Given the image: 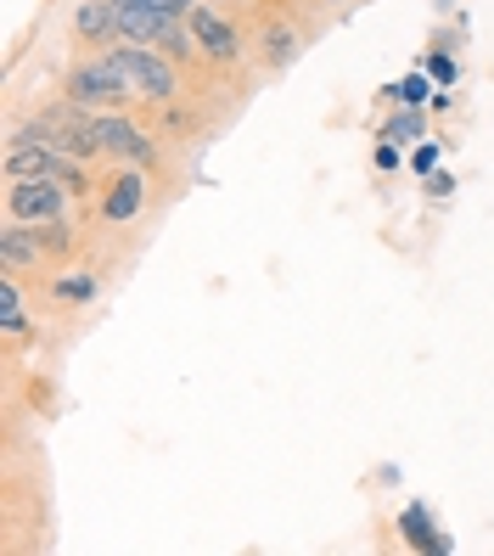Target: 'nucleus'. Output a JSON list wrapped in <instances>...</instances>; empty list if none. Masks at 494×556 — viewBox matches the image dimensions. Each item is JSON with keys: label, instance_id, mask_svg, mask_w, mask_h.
<instances>
[{"label": "nucleus", "instance_id": "obj_5", "mask_svg": "<svg viewBox=\"0 0 494 556\" xmlns=\"http://www.w3.org/2000/svg\"><path fill=\"white\" fill-rule=\"evenodd\" d=\"M68 198L74 191L62 180H7V219H17V225L68 219Z\"/></svg>", "mask_w": 494, "mask_h": 556}, {"label": "nucleus", "instance_id": "obj_18", "mask_svg": "<svg viewBox=\"0 0 494 556\" xmlns=\"http://www.w3.org/2000/svg\"><path fill=\"white\" fill-rule=\"evenodd\" d=\"M421 68L433 74V85H455V56H449V51H427Z\"/></svg>", "mask_w": 494, "mask_h": 556}, {"label": "nucleus", "instance_id": "obj_23", "mask_svg": "<svg viewBox=\"0 0 494 556\" xmlns=\"http://www.w3.org/2000/svg\"><path fill=\"white\" fill-rule=\"evenodd\" d=\"M147 7L169 12V17H191V7H197V0H147Z\"/></svg>", "mask_w": 494, "mask_h": 556}, {"label": "nucleus", "instance_id": "obj_17", "mask_svg": "<svg viewBox=\"0 0 494 556\" xmlns=\"http://www.w3.org/2000/svg\"><path fill=\"white\" fill-rule=\"evenodd\" d=\"M427 85H433V74H427V68H416L410 79H400V85H393L388 96H400L405 108H416V102H427Z\"/></svg>", "mask_w": 494, "mask_h": 556}, {"label": "nucleus", "instance_id": "obj_12", "mask_svg": "<svg viewBox=\"0 0 494 556\" xmlns=\"http://www.w3.org/2000/svg\"><path fill=\"white\" fill-rule=\"evenodd\" d=\"M400 534H405L416 551H444V556L455 551V540L433 529V517H427V506H405V511H400Z\"/></svg>", "mask_w": 494, "mask_h": 556}, {"label": "nucleus", "instance_id": "obj_14", "mask_svg": "<svg viewBox=\"0 0 494 556\" xmlns=\"http://www.w3.org/2000/svg\"><path fill=\"white\" fill-rule=\"evenodd\" d=\"M51 292H56L62 304H96V292H102V281L85 276V270H68V276H56V281H51Z\"/></svg>", "mask_w": 494, "mask_h": 556}, {"label": "nucleus", "instance_id": "obj_10", "mask_svg": "<svg viewBox=\"0 0 494 556\" xmlns=\"http://www.w3.org/2000/svg\"><path fill=\"white\" fill-rule=\"evenodd\" d=\"M0 265H7L12 276H17V270H35V265H46L40 225H17V219L0 225Z\"/></svg>", "mask_w": 494, "mask_h": 556}, {"label": "nucleus", "instance_id": "obj_20", "mask_svg": "<svg viewBox=\"0 0 494 556\" xmlns=\"http://www.w3.org/2000/svg\"><path fill=\"white\" fill-rule=\"evenodd\" d=\"M410 169H416V175H433V169H439V147H433V141H416Z\"/></svg>", "mask_w": 494, "mask_h": 556}, {"label": "nucleus", "instance_id": "obj_1", "mask_svg": "<svg viewBox=\"0 0 494 556\" xmlns=\"http://www.w3.org/2000/svg\"><path fill=\"white\" fill-rule=\"evenodd\" d=\"M96 118H102V113H90V108H79V102H68V96H62L56 108H40L28 124H17L7 141H46V147H56V152L90 163V157L107 152V147H102V124H96Z\"/></svg>", "mask_w": 494, "mask_h": 556}, {"label": "nucleus", "instance_id": "obj_7", "mask_svg": "<svg viewBox=\"0 0 494 556\" xmlns=\"http://www.w3.org/2000/svg\"><path fill=\"white\" fill-rule=\"evenodd\" d=\"M191 35H197V51H203L208 62H225V68H230V62H237L242 56V35H237V23H230V17H219L214 7H203V0H197V7H191Z\"/></svg>", "mask_w": 494, "mask_h": 556}, {"label": "nucleus", "instance_id": "obj_24", "mask_svg": "<svg viewBox=\"0 0 494 556\" xmlns=\"http://www.w3.org/2000/svg\"><path fill=\"white\" fill-rule=\"evenodd\" d=\"M320 7H343V0H320Z\"/></svg>", "mask_w": 494, "mask_h": 556}, {"label": "nucleus", "instance_id": "obj_21", "mask_svg": "<svg viewBox=\"0 0 494 556\" xmlns=\"http://www.w3.org/2000/svg\"><path fill=\"white\" fill-rule=\"evenodd\" d=\"M377 169H382V175L400 169V141H377Z\"/></svg>", "mask_w": 494, "mask_h": 556}, {"label": "nucleus", "instance_id": "obj_16", "mask_svg": "<svg viewBox=\"0 0 494 556\" xmlns=\"http://www.w3.org/2000/svg\"><path fill=\"white\" fill-rule=\"evenodd\" d=\"M40 242H46V258H51V253H68V248H74V219L40 225Z\"/></svg>", "mask_w": 494, "mask_h": 556}, {"label": "nucleus", "instance_id": "obj_15", "mask_svg": "<svg viewBox=\"0 0 494 556\" xmlns=\"http://www.w3.org/2000/svg\"><path fill=\"white\" fill-rule=\"evenodd\" d=\"M421 136H427V124H421L416 108H400V113L377 129V141H421Z\"/></svg>", "mask_w": 494, "mask_h": 556}, {"label": "nucleus", "instance_id": "obj_6", "mask_svg": "<svg viewBox=\"0 0 494 556\" xmlns=\"http://www.w3.org/2000/svg\"><path fill=\"white\" fill-rule=\"evenodd\" d=\"M96 124H102V147H107V157H118V163H141V169H157V141L147 136L136 118L102 113Z\"/></svg>", "mask_w": 494, "mask_h": 556}, {"label": "nucleus", "instance_id": "obj_9", "mask_svg": "<svg viewBox=\"0 0 494 556\" xmlns=\"http://www.w3.org/2000/svg\"><path fill=\"white\" fill-rule=\"evenodd\" d=\"M304 28L299 23H287V17H276V23H265V35H258V62H265L270 74H287L292 62L304 56Z\"/></svg>", "mask_w": 494, "mask_h": 556}, {"label": "nucleus", "instance_id": "obj_19", "mask_svg": "<svg viewBox=\"0 0 494 556\" xmlns=\"http://www.w3.org/2000/svg\"><path fill=\"white\" fill-rule=\"evenodd\" d=\"M163 129H169V136H191L197 118H191L186 108H175V102H169V108H163Z\"/></svg>", "mask_w": 494, "mask_h": 556}, {"label": "nucleus", "instance_id": "obj_4", "mask_svg": "<svg viewBox=\"0 0 494 556\" xmlns=\"http://www.w3.org/2000/svg\"><path fill=\"white\" fill-rule=\"evenodd\" d=\"M7 180H62L74 198L90 191L85 163L68 157V152H56V147H46V141H7Z\"/></svg>", "mask_w": 494, "mask_h": 556}, {"label": "nucleus", "instance_id": "obj_11", "mask_svg": "<svg viewBox=\"0 0 494 556\" xmlns=\"http://www.w3.org/2000/svg\"><path fill=\"white\" fill-rule=\"evenodd\" d=\"M74 28H79L85 46H113L118 40V7L113 0H85L74 12Z\"/></svg>", "mask_w": 494, "mask_h": 556}, {"label": "nucleus", "instance_id": "obj_2", "mask_svg": "<svg viewBox=\"0 0 494 556\" xmlns=\"http://www.w3.org/2000/svg\"><path fill=\"white\" fill-rule=\"evenodd\" d=\"M118 68H124V79H129V90L141 96V102H157V108H169L175 96H180V62L175 56H163V51H152V46H129V40H118V46H102Z\"/></svg>", "mask_w": 494, "mask_h": 556}, {"label": "nucleus", "instance_id": "obj_22", "mask_svg": "<svg viewBox=\"0 0 494 556\" xmlns=\"http://www.w3.org/2000/svg\"><path fill=\"white\" fill-rule=\"evenodd\" d=\"M449 191H455V175H444V169L427 175V198H449Z\"/></svg>", "mask_w": 494, "mask_h": 556}, {"label": "nucleus", "instance_id": "obj_13", "mask_svg": "<svg viewBox=\"0 0 494 556\" xmlns=\"http://www.w3.org/2000/svg\"><path fill=\"white\" fill-rule=\"evenodd\" d=\"M0 332H7V338H23V332H28L23 287H17V276H12V270H7V281H0Z\"/></svg>", "mask_w": 494, "mask_h": 556}, {"label": "nucleus", "instance_id": "obj_3", "mask_svg": "<svg viewBox=\"0 0 494 556\" xmlns=\"http://www.w3.org/2000/svg\"><path fill=\"white\" fill-rule=\"evenodd\" d=\"M62 96L68 102H79V108H90V113H124V102L136 90H129V79H124V68L102 51L96 62H74L68 74H62Z\"/></svg>", "mask_w": 494, "mask_h": 556}, {"label": "nucleus", "instance_id": "obj_8", "mask_svg": "<svg viewBox=\"0 0 494 556\" xmlns=\"http://www.w3.org/2000/svg\"><path fill=\"white\" fill-rule=\"evenodd\" d=\"M147 175L152 169H141V163H124V169L107 180V191H102V219L107 225L141 219V208H147Z\"/></svg>", "mask_w": 494, "mask_h": 556}]
</instances>
